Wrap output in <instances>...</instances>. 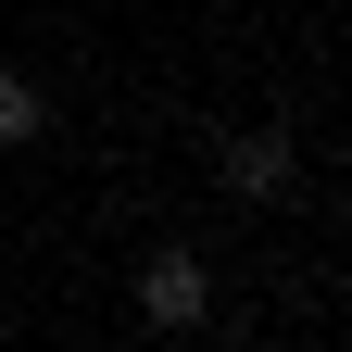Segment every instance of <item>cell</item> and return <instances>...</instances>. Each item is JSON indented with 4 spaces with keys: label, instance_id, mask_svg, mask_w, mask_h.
<instances>
[{
    "label": "cell",
    "instance_id": "cell-1",
    "mask_svg": "<svg viewBox=\"0 0 352 352\" xmlns=\"http://www.w3.org/2000/svg\"><path fill=\"white\" fill-rule=\"evenodd\" d=\"M139 315H151V327H201V315H214L201 252H151V264H139Z\"/></svg>",
    "mask_w": 352,
    "mask_h": 352
},
{
    "label": "cell",
    "instance_id": "cell-2",
    "mask_svg": "<svg viewBox=\"0 0 352 352\" xmlns=\"http://www.w3.org/2000/svg\"><path fill=\"white\" fill-rule=\"evenodd\" d=\"M214 164H227V189H239V201H277V189H289V139H277V126H252V139H227Z\"/></svg>",
    "mask_w": 352,
    "mask_h": 352
},
{
    "label": "cell",
    "instance_id": "cell-3",
    "mask_svg": "<svg viewBox=\"0 0 352 352\" xmlns=\"http://www.w3.org/2000/svg\"><path fill=\"white\" fill-rule=\"evenodd\" d=\"M38 126H51V113H38V88H25L13 63H0V151H25V139H38Z\"/></svg>",
    "mask_w": 352,
    "mask_h": 352
}]
</instances>
